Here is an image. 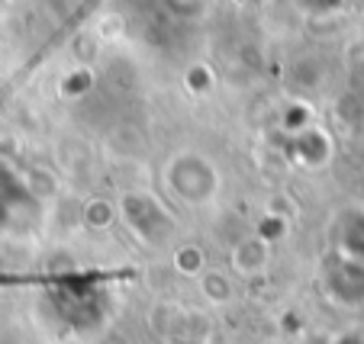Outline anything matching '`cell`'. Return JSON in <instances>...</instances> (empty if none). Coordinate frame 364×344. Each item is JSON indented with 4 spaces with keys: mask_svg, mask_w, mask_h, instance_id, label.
I'll list each match as a JSON object with an SVG mask.
<instances>
[{
    "mask_svg": "<svg viewBox=\"0 0 364 344\" xmlns=\"http://www.w3.org/2000/svg\"><path fill=\"white\" fill-rule=\"evenodd\" d=\"M294 158L306 167H323L332 158V138L323 129L309 126V129L294 135Z\"/></svg>",
    "mask_w": 364,
    "mask_h": 344,
    "instance_id": "obj_5",
    "label": "cell"
},
{
    "mask_svg": "<svg viewBox=\"0 0 364 344\" xmlns=\"http://www.w3.org/2000/svg\"><path fill=\"white\" fill-rule=\"evenodd\" d=\"M119 216H123V222L129 226V232L136 235L142 245H149V248H159V245L171 241L174 228H178V222H174V216L165 209V203L149 190L123 193Z\"/></svg>",
    "mask_w": 364,
    "mask_h": 344,
    "instance_id": "obj_2",
    "label": "cell"
},
{
    "mask_svg": "<svg viewBox=\"0 0 364 344\" xmlns=\"http://www.w3.org/2000/svg\"><path fill=\"white\" fill-rule=\"evenodd\" d=\"M332 245L338 257L364 264V206L342 209L332 222Z\"/></svg>",
    "mask_w": 364,
    "mask_h": 344,
    "instance_id": "obj_3",
    "label": "cell"
},
{
    "mask_svg": "<svg viewBox=\"0 0 364 344\" xmlns=\"http://www.w3.org/2000/svg\"><path fill=\"white\" fill-rule=\"evenodd\" d=\"M329 289L336 293L338 303H348V306L364 303V264L338 257V264H332L329 270Z\"/></svg>",
    "mask_w": 364,
    "mask_h": 344,
    "instance_id": "obj_4",
    "label": "cell"
},
{
    "mask_svg": "<svg viewBox=\"0 0 364 344\" xmlns=\"http://www.w3.org/2000/svg\"><path fill=\"white\" fill-rule=\"evenodd\" d=\"M281 123H284V129H287L290 135H296V132H303V129H309V126H313V113H309L306 104L294 100V104H287Z\"/></svg>",
    "mask_w": 364,
    "mask_h": 344,
    "instance_id": "obj_7",
    "label": "cell"
},
{
    "mask_svg": "<svg viewBox=\"0 0 364 344\" xmlns=\"http://www.w3.org/2000/svg\"><path fill=\"white\" fill-rule=\"evenodd\" d=\"M332 344H364V338H358V335H338Z\"/></svg>",
    "mask_w": 364,
    "mask_h": 344,
    "instance_id": "obj_14",
    "label": "cell"
},
{
    "mask_svg": "<svg viewBox=\"0 0 364 344\" xmlns=\"http://www.w3.org/2000/svg\"><path fill=\"white\" fill-rule=\"evenodd\" d=\"M345 4H348V0H300V7L309 10L313 16H332V13H338Z\"/></svg>",
    "mask_w": 364,
    "mask_h": 344,
    "instance_id": "obj_12",
    "label": "cell"
},
{
    "mask_svg": "<svg viewBox=\"0 0 364 344\" xmlns=\"http://www.w3.org/2000/svg\"><path fill=\"white\" fill-rule=\"evenodd\" d=\"M4 226H7V206H4V200H0V232H4Z\"/></svg>",
    "mask_w": 364,
    "mask_h": 344,
    "instance_id": "obj_15",
    "label": "cell"
},
{
    "mask_svg": "<svg viewBox=\"0 0 364 344\" xmlns=\"http://www.w3.org/2000/svg\"><path fill=\"white\" fill-rule=\"evenodd\" d=\"M268 251L271 245H264L258 235H248L232 248V267L239 270L242 277H255L268 267Z\"/></svg>",
    "mask_w": 364,
    "mask_h": 344,
    "instance_id": "obj_6",
    "label": "cell"
},
{
    "mask_svg": "<svg viewBox=\"0 0 364 344\" xmlns=\"http://www.w3.org/2000/svg\"><path fill=\"white\" fill-rule=\"evenodd\" d=\"M174 16H184V20H197L206 10L213 7V0H161Z\"/></svg>",
    "mask_w": 364,
    "mask_h": 344,
    "instance_id": "obj_9",
    "label": "cell"
},
{
    "mask_svg": "<svg viewBox=\"0 0 364 344\" xmlns=\"http://www.w3.org/2000/svg\"><path fill=\"white\" fill-rule=\"evenodd\" d=\"M174 264H178L181 274H200V270H203V251L193 248V245H184V248H178V255H174Z\"/></svg>",
    "mask_w": 364,
    "mask_h": 344,
    "instance_id": "obj_11",
    "label": "cell"
},
{
    "mask_svg": "<svg viewBox=\"0 0 364 344\" xmlns=\"http://www.w3.org/2000/svg\"><path fill=\"white\" fill-rule=\"evenodd\" d=\"M203 293L213 303H226L229 296H232V283H229V277L226 274H216V270H206V277H203Z\"/></svg>",
    "mask_w": 364,
    "mask_h": 344,
    "instance_id": "obj_8",
    "label": "cell"
},
{
    "mask_svg": "<svg viewBox=\"0 0 364 344\" xmlns=\"http://www.w3.org/2000/svg\"><path fill=\"white\" fill-rule=\"evenodd\" d=\"M258 238L264 241V245H274V241H281L284 235H287V219L284 216H274V213H268L262 222H258Z\"/></svg>",
    "mask_w": 364,
    "mask_h": 344,
    "instance_id": "obj_10",
    "label": "cell"
},
{
    "mask_svg": "<svg viewBox=\"0 0 364 344\" xmlns=\"http://www.w3.org/2000/svg\"><path fill=\"white\" fill-rule=\"evenodd\" d=\"M187 84H191V87L200 94V90H206V87H210V84H213V74H210V71H206V68H193L191 74H187Z\"/></svg>",
    "mask_w": 364,
    "mask_h": 344,
    "instance_id": "obj_13",
    "label": "cell"
},
{
    "mask_svg": "<svg viewBox=\"0 0 364 344\" xmlns=\"http://www.w3.org/2000/svg\"><path fill=\"white\" fill-rule=\"evenodd\" d=\"M165 184L187 206H206L220 193V171L206 155L178 152L165 167Z\"/></svg>",
    "mask_w": 364,
    "mask_h": 344,
    "instance_id": "obj_1",
    "label": "cell"
}]
</instances>
